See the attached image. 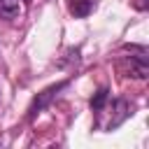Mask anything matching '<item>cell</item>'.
<instances>
[{
	"mask_svg": "<svg viewBox=\"0 0 149 149\" xmlns=\"http://www.w3.org/2000/svg\"><path fill=\"white\" fill-rule=\"evenodd\" d=\"M119 70L126 77L133 79H147L149 74V65H147V51H140L137 56H123L119 61Z\"/></svg>",
	"mask_w": 149,
	"mask_h": 149,
	"instance_id": "1",
	"label": "cell"
},
{
	"mask_svg": "<svg viewBox=\"0 0 149 149\" xmlns=\"http://www.w3.org/2000/svg\"><path fill=\"white\" fill-rule=\"evenodd\" d=\"M65 86H68V79H65V81H58V84H51L49 88H44L42 93H37L35 100L30 102V107H28V119H35V116H37V114H40V112H42V109L58 95V91H63Z\"/></svg>",
	"mask_w": 149,
	"mask_h": 149,
	"instance_id": "2",
	"label": "cell"
},
{
	"mask_svg": "<svg viewBox=\"0 0 149 149\" xmlns=\"http://www.w3.org/2000/svg\"><path fill=\"white\" fill-rule=\"evenodd\" d=\"M133 107H130V102L126 100V98H116L114 102H112V112H114V116L109 119V123H107V130H114L116 126H121L133 112H130Z\"/></svg>",
	"mask_w": 149,
	"mask_h": 149,
	"instance_id": "3",
	"label": "cell"
},
{
	"mask_svg": "<svg viewBox=\"0 0 149 149\" xmlns=\"http://www.w3.org/2000/svg\"><path fill=\"white\" fill-rule=\"evenodd\" d=\"M30 0H0V16L2 19H19L26 9H28Z\"/></svg>",
	"mask_w": 149,
	"mask_h": 149,
	"instance_id": "4",
	"label": "cell"
},
{
	"mask_svg": "<svg viewBox=\"0 0 149 149\" xmlns=\"http://www.w3.org/2000/svg\"><path fill=\"white\" fill-rule=\"evenodd\" d=\"M68 9H70L72 16L84 19L93 12V0H68Z\"/></svg>",
	"mask_w": 149,
	"mask_h": 149,
	"instance_id": "5",
	"label": "cell"
},
{
	"mask_svg": "<svg viewBox=\"0 0 149 149\" xmlns=\"http://www.w3.org/2000/svg\"><path fill=\"white\" fill-rule=\"evenodd\" d=\"M107 98H109L107 88H105V86H102V88H98V91H95V95L91 98V109H93V112H100V109L107 105Z\"/></svg>",
	"mask_w": 149,
	"mask_h": 149,
	"instance_id": "6",
	"label": "cell"
},
{
	"mask_svg": "<svg viewBox=\"0 0 149 149\" xmlns=\"http://www.w3.org/2000/svg\"><path fill=\"white\" fill-rule=\"evenodd\" d=\"M133 7H135L137 12H144V9L149 7V2H147V0H133Z\"/></svg>",
	"mask_w": 149,
	"mask_h": 149,
	"instance_id": "7",
	"label": "cell"
}]
</instances>
